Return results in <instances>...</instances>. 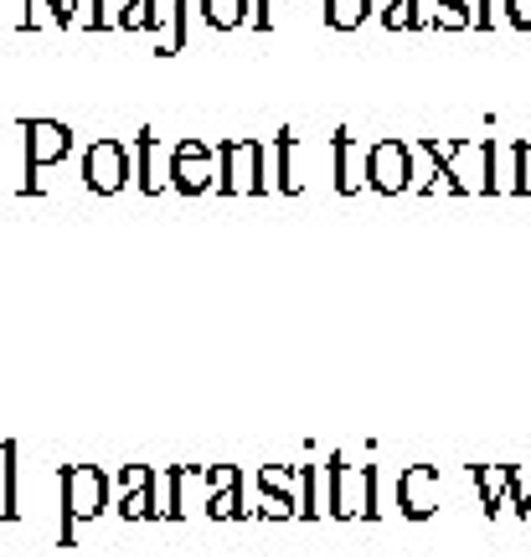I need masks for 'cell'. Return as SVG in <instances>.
I'll use <instances>...</instances> for the list:
<instances>
[{"mask_svg":"<svg viewBox=\"0 0 531 557\" xmlns=\"http://www.w3.org/2000/svg\"><path fill=\"white\" fill-rule=\"evenodd\" d=\"M103 506H109V475L99 465L62 470V547H73V527L103 517Z\"/></svg>","mask_w":531,"mask_h":557,"instance_id":"6da1fadb","label":"cell"},{"mask_svg":"<svg viewBox=\"0 0 531 557\" xmlns=\"http://www.w3.org/2000/svg\"><path fill=\"white\" fill-rule=\"evenodd\" d=\"M367 186L382 191V197H397L413 186V156L403 139H376L372 156H367Z\"/></svg>","mask_w":531,"mask_h":557,"instance_id":"7a4b0ae2","label":"cell"},{"mask_svg":"<svg viewBox=\"0 0 531 557\" xmlns=\"http://www.w3.org/2000/svg\"><path fill=\"white\" fill-rule=\"evenodd\" d=\"M83 181H88V191L114 197L119 186L129 181V156H124V145H119V139H99V145H88V156H83Z\"/></svg>","mask_w":531,"mask_h":557,"instance_id":"3957f363","label":"cell"},{"mask_svg":"<svg viewBox=\"0 0 531 557\" xmlns=\"http://www.w3.org/2000/svg\"><path fill=\"white\" fill-rule=\"evenodd\" d=\"M171 186L181 197H201L212 186V150L201 139H181L176 156H171Z\"/></svg>","mask_w":531,"mask_h":557,"instance_id":"277c9868","label":"cell"},{"mask_svg":"<svg viewBox=\"0 0 531 557\" xmlns=\"http://www.w3.org/2000/svg\"><path fill=\"white\" fill-rule=\"evenodd\" d=\"M397 506H403V517H433L439 511V470L433 465H408L403 475H397Z\"/></svg>","mask_w":531,"mask_h":557,"instance_id":"5b68a950","label":"cell"},{"mask_svg":"<svg viewBox=\"0 0 531 557\" xmlns=\"http://www.w3.org/2000/svg\"><path fill=\"white\" fill-rule=\"evenodd\" d=\"M237 156L248 160V191L263 197V191H269V181H263V145H258V139H237ZM217 160H222V181H217V186H222L227 197L243 191V181H233V139H227V145H217Z\"/></svg>","mask_w":531,"mask_h":557,"instance_id":"8992f818","label":"cell"},{"mask_svg":"<svg viewBox=\"0 0 531 557\" xmlns=\"http://www.w3.org/2000/svg\"><path fill=\"white\" fill-rule=\"evenodd\" d=\"M67 150H73V135H67L62 124H52V120H32V124H26V165H32V171L67 160Z\"/></svg>","mask_w":531,"mask_h":557,"instance_id":"52a82bcc","label":"cell"},{"mask_svg":"<svg viewBox=\"0 0 531 557\" xmlns=\"http://www.w3.org/2000/svg\"><path fill=\"white\" fill-rule=\"evenodd\" d=\"M506 475H511L506 465H474V470H470V480L480 485V500H485V517H495V511L506 506V500H501V491H506Z\"/></svg>","mask_w":531,"mask_h":557,"instance_id":"ba28073f","label":"cell"},{"mask_svg":"<svg viewBox=\"0 0 531 557\" xmlns=\"http://www.w3.org/2000/svg\"><path fill=\"white\" fill-rule=\"evenodd\" d=\"M248 0H201V16H207V26H217V32H233V26H243L248 21Z\"/></svg>","mask_w":531,"mask_h":557,"instance_id":"9c48e42d","label":"cell"},{"mask_svg":"<svg viewBox=\"0 0 531 557\" xmlns=\"http://www.w3.org/2000/svg\"><path fill=\"white\" fill-rule=\"evenodd\" d=\"M367 16H372V0H325V21L335 32H356Z\"/></svg>","mask_w":531,"mask_h":557,"instance_id":"30bf717a","label":"cell"},{"mask_svg":"<svg viewBox=\"0 0 531 557\" xmlns=\"http://www.w3.org/2000/svg\"><path fill=\"white\" fill-rule=\"evenodd\" d=\"M356 186H361V176L351 171V135H346V129H335V191H341V197H351Z\"/></svg>","mask_w":531,"mask_h":557,"instance_id":"8fae6325","label":"cell"},{"mask_svg":"<svg viewBox=\"0 0 531 557\" xmlns=\"http://www.w3.org/2000/svg\"><path fill=\"white\" fill-rule=\"evenodd\" d=\"M119 26H124V32H156L160 26L156 0H129V5H124V16H119Z\"/></svg>","mask_w":531,"mask_h":557,"instance_id":"7c38bea8","label":"cell"},{"mask_svg":"<svg viewBox=\"0 0 531 557\" xmlns=\"http://www.w3.org/2000/svg\"><path fill=\"white\" fill-rule=\"evenodd\" d=\"M351 491H346V459H331V517H351Z\"/></svg>","mask_w":531,"mask_h":557,"instance_id":"4fadbf2b","label":"cell"},{"mask_svg":"<svg viewBox=\"0 0 531 557\" xmlns=\"http://www.w3.org/2000/svg\"><path fill=\"white\" fill-rule=\"evenodd\" d=\"M433 26H444V32H465V26H474V11L465 5V0H439Z\"/></svg>","mask_w":531,"mask_h":557,"instance_id":"5bb4252c","label":"cell"},{"mask_svg":"<svg viewBox=\"0 0 531 557\" xmlns=\"http://www.w3.org/2000/svg\"><path fill=\"white\" fill-rule=\"evenodd\" d=\"M382 21H387V32H413V26H423L413 0H387V5H382Z\"/></svg>","mask_w":531,"mask_h":557,"instance_id":"9a60e30c","label":"cell"},{"mask_svg":"<svg viewBox=\"0 0 531 557\" xmlns=\"http://www.w3.org/2000/svg\"><path fill=\"white\" fill-rule=\"evenodd\" d=\"M506 491H511V500H506V506L527 517V511H531V465H521V470H511V475H506Z\"/></svg>","mask_w":531,"mask_h":557,"instance_id":"2e32d148","label":"cell"},{"mask_svg":"<svg viewBox=\"0 0 531 557\" xmlns=\"http://www.w3.org/2000/svg\"><path fill=\"white\" fill-rule=\"evenodd\" d=\"M274 150H279V186H284V191L295 197V191H299V181H295V171H289V150H295V135L284 129V135L274 139Z\"/></svg>","mask_w":531,"mask_h":557,"instance_id":"e0dca14e","label":"cell"},{"mask_svg":"<svg viewBox=\"0 0 531 557\" xmlns=\"http://www.w3.org/2000/svg\"><path fill=\"white\" fill-rule=\"evenodd\" d=\"M516 197H531V139L516 145Z\"/></svg>","mask_w":531,"mask_h":557,"instance_id":"ac0fdd59","label":"cell"},{"mask_svg":"<svg viewBox=\"0 0 531 557\" xmlns=\"http://www.w3.org/2000/svg\"><path fill=\"white\" fill-rule=\"evenodd\" d=\"M207 517H243V506H237V475H233V491H222V496H212V506H207Z\"/></svg>","mask_w":531,"mask_h":557,"instance_id":"d6986e66","label":"cell"},{"mask_svg":"<svg viewBox=\"0 0 531 557\" xmlns=\"http://www.w3.org/2000/svg\"><path fill=\"white\" fill-rule=\"evenodd\" d=\"M506 21L516 32H531V0H506Z\"/></svg>","mask_w":531,"mask_h":557,"instance_id":"ffe728a7","label":"cell"},{"mask_svg":"<svg viewBox=\"0 0 531 557\" xmlns=\"http://www.w3.org/2000/svg\"><path fill=\"white\" fill-rule=\"evenodd\" d=\"M299 517H316V465H305V506Z\"/></svg>","mask_w":531,"mask_h":557,"instance_id":"44dd1931","label":"cell"},{"mask_svg":"<svg viewBox=\"0 0 531 557\" xmlns=\"http://www.w3.org/2000/svg\"><path fill=\"white\" fill-rule=\"evenodd\" d=\"M47 11H52L58 26H73V5H67V0H47Z\"/></svg>","mask_w":531,"mask_h":557,"instance_id":"7402d4cb","label":"cell"}]
</instances>
